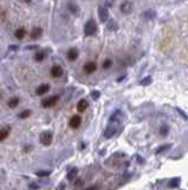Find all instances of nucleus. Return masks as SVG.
<instances>
[{
    "label": "nucleus",
    "mask_w": 188,
    "mask_h": 190,
    "mask_svg": "<svg viewBox=\"0 0 188 190\" xmlns=\"http://www.w3.org/2000/svg\"><path fill=\"white\" fill-rule=\"evenodd\" d=\"M84 32L86 36H94L97 32V24L94 19L88 20L85 26H84Z\"/></svg>",
    "instance_id": "1"
},
{
    "label": "nucleus",
    "mask_w": 188,
    "mask_h": 190,
    "mask_svg": "<svg viewBox=\"0 0 188 190\" xmlns=\"http://www.w3.org/2000/svg\"><path fill=\"white\" fill-rule=\"evenodd\" d=\"M52 138H53V135H52V133L50 132V131H44L43 133H40V137H39L40 143H42L44 146L51 145V143H52Z\"/></svg>",
    "instance_id": "2"
},
{
    "label": "nucleus",
    "mask_w": 188,
    "mask_h": 190,
    "mask_svg": "<svg viewBox=\"0 0 188 190\" xmlns=\"http://www.w3.org/2000/svg\"><path fill=\"white\" fill-rule=\"evenodd\" d=\"M110 124H111V122H110ZM116 133H117V126H116L115 124H111L110 126H108V127L104 130L103 135H104V138L110 139V138L114 137Z\"/></svg>",
    "instance_id": "3"
},
{
    "label": "nucleus",
    "mask_w": 188,
    "mask_h": 190,
    "mask_svg": "<svg viewBox=\"0 0 188 190\" xmlns=\"http://www.w3.org/2000/svg\"><path fill=\"white\" fill-rule=\"evenodd\" d=\"M59 100V96L58 95H55V96H50L45 100L42 101V106L45 107V108H50V107H53L56 104H57V101Z\"/></svg>",
    "instance_id": "4"
},
{
    "label": "nucleus",
    "mask_w": 188,
    "mask_h": 190,
    "mask_svg": "<svg viewBox=\"0 0 188 190\" xmlns=\"http://www.w3.org/2000/svg\"><path fill=\"white\" fill-rule=\"evenodd\" d=\"M133 8H134V4L131 1H129V0H125V1H123L121 4V6H120L121 12H122V13H124V15H129L130 12L133 11Z\"/></svg>",
    "instance_id": "5"
},
{
    "label": "nucleus",
    "mask_w": 188,
    "mask_h": 190,
    "mask_svg": "<svg viewBox=\"0 0 188 190\" xmlns=\"http://www.w3.org/2000/svg\"><path fill=\"white\" fill-rule=\"evenodd\" d=\"M98 17L101 23H105L109 19V11L107 7H99L98 8Z\"/></svg>",
    "instance_id": "6"
},
{
    "label": "nucleus",
    "mask_w": 188,
    "mask_h": 190,
    "mask_svg": "<svg viewBox=\"0 0 188 190\" xmlns=\"http://www.w3.org/2000/svg\"><path fill=\"white\" fill-rule=\"evenodd\" d=\"M81 124H82V119H81L79 115H73L70 119V122H69L71 129H78L79 126H81Z\"/></svg>",
    "instance_id": "7"
},
{
    "label": "nucleus",
    "mask_w": 188,
    "mask_h": 190,
    "mask_svg": "<svg viewBox=\"0 0 188 190\" xmlns=\"http://www.w3.org/2000/svg\"><path fill=\"white\" fill-rule=\"evenodd\" d=\"M96 69H97V66H96L95 62H88L84 66V71L86 74H92L96 71Z\"/></svg>",
    "instance_id": "8"
},
{
    "label": "nucleus",
    "mask_w": 188,
    "mask_h": 190,
    "mask_svg": "<svg viewBox=\"0 0 188 190\" xmlns=\"http://www.w3.org/2000/svg\"><path fill=\"white\" fill-rule=\"evenodd\" d=\"M121 117H122V112H121L120 109L115 111L114 113L111 114V117H110V122H111V124H116V122H118L120 119H121Z\"/></svg>",
    "instance_id": "9"
},
{
    "label": "nucleus",
    "mask_w": 188,
    "mask_h": 190,
    "mask_svg": "<svg viewBox=\"0 0 188 190\" xmlns=\"http://www.w3.org/2000/svg\"><path fill=\"white\" fill-rule=\"evenodd\" d=\"M88 107H89V104H88L86 100L82 99V100L78 101V104H77V111L78 112H85Z\"/></svg>",
    "instance_id": "10"
},
{
    "label": "nucleus",
    "mask_w": 188,
    "mask_h": 190,
    "mask_svg": "<svg viewBox=\"0 0 188 190\" xmlns=\"http://www.w3.org/2000/svg\"><path fill=\"white\" fill-rule=\"evenodd\" d=\"M51 75L53 76V77H60V76L63 75V69L62 67L59 66H53L51 68Z\"/></svg>",
    "instance_id": "11"
},
{
    "label": "nucleus",
    "mask_w": 188,
    "mask_h": 190,
    "mask_svg": "<svg viewBox=\"0 0 188 190\" xmlns=\"http://www.w3.org/2000/svg\"><path fill=\"white\" fill-rule=\"evenodd\" d=\"M155 17H156V12L154 10H147L143 13V18L146 20H153L155 19Z\"/></svg>",
    "instance_id": "12"
},
{
    "label": "nucleus",
    "mask_w": 188,
    "mask_h": 190,
    "mask_svg": "<svg viewBox=\"0 0 188 190\" xmlns=\"http://www.w3.org/2000/svg\"><path fill=\"white\" fill-rule=\"evenodd\" d=\"M78 58V50L77 49H70L68 51V59L70 61H76Z\"/></svg>",
    "instance_id": "13"
},
{
    "label": "nucleus",
    "mask_w": 188,
    "mask_h": 190,
    "mask_svg": "<svg viewBox=\"0 0 188 190\" xmlns=\"http://www.w3.org/2000/svg\"><path fill=\"white\" fill-rule=\"evenodd\" d=\"M43 35V30L40 28H34L31 32V38L32 39H38V38H40Z\"/></svg>",
    "instance_id": "14"
},
{
    "label": "nucleus",
    "mask_w": 188,
    "mask_h": 190,
    "mask_svg": "<svg viewBox=\"0 0 188 190\" xmlns=\"http://www.w3.org/2000/svg\"><path fill=\"white\" fill-rule=\"evenodd\" d=\"M50 91V86L49 84H42L37 88V95H44Z\"/></svg>",
    "instance_id": "15"
},
{
    "label": "nucleus",
    "mask_w": 188,
    "mask_h": 190,
    "mask_svg": "<svg viewBox=\"0 0 188 190\" xmlns=\"http://www.w3.org/2000/svg\"><path fill=\"white\" fill-rule=\"evenodd\" d=\"M180 177H174V178H172L168 183V187L172 188V189H175V188H178L180 185Z\"/></svg>",
    "instance_id": "16"
},
{
    "label": "nucleus",
    "mask_w": 188,
    "mask_h": 190,
    "mask_svg": "<svg viewBox=\"0 0 188 190\" xmlns=\"http://www.w3.org/2000/svg\"><path fill=\"white\" fill-rule=\"evenodd\" d=\"M10 130H11L10 127H4V129H1V130H0V142L5 140V139L8 137Z\"/></svg>",
    "instance_id": "17"
},
{
    "label": "nucleus",
    "mask_w": 188,
    "mask_h": 190,
    "mask_svg": "<svg viewBox=\"0 0 188 190\" xmlns=\"http://www.w3.org/2000/svg\"><path fill=\"white\" fill-rule=\"evenodd\" d=\"M107 29H108V30H110V31H116V30L118 29V25H117L116 20L111 19V20L108 23V26H107Z\"/></svg>",
    "instance_id": "18"
},
{
    "label": "nucleus",
    "mask_w": 188,
    "mask_h": 190,
    "mask_svg": "<svg viewBox=\"0 0 188 190\" xmlns=\"http://www.w3.org/2000/svg\"><path fill=\"white\" fill-rule=\"evenodd\" d=\"M68 8H69V11L71 12V13L76 15V16L79 13V7H78L76 4H69V5H68Z\"/></svg>",
    "instance_id": "19"
},
{
    "label": "nucleus",
    "mask_w": 188,
    "mask_h": 190,
    "mask_svg": "<svg viewBox=\"0 0 188 190\" xmlns=\"http://www.w3.org/2000/svg\"><path fill=\"white\" fill-rule=\"evenodd\" d=\"M18 105H19V99H18V97H12V99H10V101H8V107H10V108L14 109Z\"/></svg>",
    "instance_id": "20"
},
{
    "label": "nucleus",
    "mask_w": 188,
    "mask_h": 190,
    "mask_svg": "<svg viewBox=\"0 0 188 190\" xmlns=\"http://www.w3.org/2000/svg\"><path fill=\"white\" fill-rule=\"evenodd\" d=\"M16 37L18 38V39H23V38L25 37V35H26V30H25L24 28H20V29H18L17 31H16Z\"/></svg>",
    "instance_id": "21"
},
{
    "label": "nucleus",
    "mask_w": 188,
    "mask_h": 190,
    "mask_svg": "<svg viewBox=\"0 0 188 190\" xmlns=\"http://www.w3.org/2000/svg\"><path fill=\"white\" fill-rule=\"evenodd\" d=\"M159 133L162 135V137H166L168 133H169V127L167 125H162L161 127H160V130H159Z\"/></svg>",
    "instance_id": "22"
},
{
    "label": "nucleus",
    "mask_w": 188,
    "mask_h": 190,
    "mask_svg": "<svg viewBox=\"0 0 188 190\" xmlns=\"http://www.w3.org/2000/svg\"><path fill=\"white\" fill-rule=\"evenodd\" d=\"M45 56H46V55H45L44 51H37L36 55H34V59H36L37 62H42V61H44Z\"/></svg>",
    "instance_id": "23"
},
{
    "label": "nucleus",
    "mask_w": 188,
    "mask_h": 190,
    "mask_svg": "<svg viewBox=\"0 0 188 190\" xmlns=\"http://www.w3.org/2000/svg\"><path fill=\"white\" fill-rule=\"evenodd\" d=\"M36 175L38 177H47L51 175V171L50 170H38V171H36Z\"/></svg>",
    "instance_id": "24"
},
{
    "label": "nucleus",
    "mask_w": 188,
    "mask_h": 190,
    "mask_svg": "<svg viewBox=\"0 0 188 190\" xmlns=\"http://www.w3.org/2000/svg\"><path fill=\"white\" fill-rule=\"evenodd\" d=\"M31 115V111L30 109H26V111H23L21 113H19V119H26Z\"/></svg>",
    "instance_id": "25"
},
{
    "label": "nucleus",
    "mask_w": 188,
    "mask_h": 190,
    "mask_svg": "<svg viewBox=\"0 0 188 190\" xmlns=\"http://www.w3.org/2000/svg\"><path fill=\"white\" fill-rule=\"evenodd\" d=\"M77 172H78V170H77L76 168H73V169L68 173V180H69V181H72V180L75 178V177H76Z\"/></svg>",
    "instance_id": "26"
},
{
    "label": "nucleus",
    "mask_w": 188,
    "mask_h": 190,
    "mask_svg": "<svg viewBox=\"0 0 188 190\" xmlns=\"http://www.w3.org/2000/svg\"><path fill=\"white\" fill-rule=\"evenodd\" d=\"M150 83H152V77H150V76H147V77H144V79L140 82L141 86H148V84H150Z\"/></svg>",
    "instance_id": "27"
},
{
    "label": "nucleus",
    "mask_w": 188,
    "mask_h": 190,
    "mask_svg": "<svg viewBox=\"0 0 188 190\" xmlns=\"http://www.w3.org/2000/svg\"><path fill=\"white\" fill-rule=\"evenodd\" d=\"M111 66H112V61H111V59H105V61L103 62V68H104V69H109Z\"/></svg>",
    "instance_id": "28"
},
{
    "label": "nucleus",
    "mask_w": 188,
    "mask_h": 190,
    "mask_svg": "<svg viewBox=\"0 0 188 190\" xmlns=\"http://www.w3.org/2000/svg\"><path fill=\"white\" fill-rule=\"evenodd\" d=\"M99 96H101V93H99L98 91H94V92H91V97H92L94 100H97Z\"/></svg>",
    "instance_id": "29"
},
{
    "label": "nucleus",
    "mask_w": 188,
    "mask_h": 190,
    "mask_svg": "<svg viewBox=\"0 0 188 190\" xmlns=\"http://www.w3.org/2000/svg\"><path fill=\"white\" fill-rule=\"evenodd\" d=\"M168 147H170V145H169V144L163 145V146H160V147H159V150L156 151V153H160V152H163V151H166Z\"/></svg>",
    "instance_id": "30"
},
{
    "label": "nucleus",
    "mask_w": 188,
    "mask_h": 190,
    "mask_svg": "<svg viewBox=\"0 0 188 190\" xmlns=\"http://www.w3.org/2000/svg\"><path fill=\"white\" fill-rule=\"evenodd\" d=\"M104 4L107 7H111V6H114L115 0H104Z\"/></svg>",
    "instance_id": "31"
},
{
    "label": "nucleus",
    "mask_w": 188,
    "mask_h": 190,
    "mask_svg": "<svg viewBox=\"0 0 188 190\" xmlns=\"http://www.w3.org/2000/svg\"><path fill=\"white\" fill-rule=\"evenodd\" d=\"M38 189H39V187H38L37 183H31L29 185V190H38Z\"/></svg>",
    "instance_id": "32"
},
{
    "label": "nucleus",
    "mask_w": 188,
    "mask_h": 190,
    "mask_svg": "<svg viewBox=\"0 0 188 190\" xmlns=\"http://www.w3.org/2000/svg\"><path fill=\"white\" fill-rule=\"evenodd\" d=\"M38 48H39V45L34 44V45H29V46H26V48H25V50H33V49H38Z\"/></svg>",
    "instance_id": "33"
},
{
    "label": "nucleus",
    "mask_w": 188,
    "mask_h": 190,
    "mask_svg": "<svg viewBox=\"0 0 188 190\" xmlns=\"http://www.w3.org/2000/svg\"><path fill=\"white\" fill-rule=\"evenodd\" d=\"M57 190H65V184L64 183H59V185L57 187Z\"/></svg>",
    "instance_id": "34"
},
{
    "label": "nucleus",
    "mask_w": 188,
    "mask_h": 190,
    "mask_svg": "<svg viewBox=\"0 0 188 190\" xmlns=\"http://www.w3.org/2000/svg\"><path fill=\"white\" fill-rule=\"evenodd\" d=\"M18 45H10V50H17Z\"/></svg>",
    "instance_id": "35"
},
{
    "label": "nucleus",
    "mask_w": 188,
    "mask_h": 190,
    "mask_svg": "<svg viewBox=\"0 0 188 190\" xmlns=\"http://www.w3.org/2000/svg\"><path fill=\"white\" fill-rule=\"evenodd\" d=\"M178 112H179L180 114H182V115H183V118H185V119H187V115H186V114H185V113H183V112H182L181 109H178Z\"/></svg>",
    "instance_id": "36"
},
{
    "label": "nucleus",
    "mask_w": 188,
    "mask_h": 190,
    "mask_svg": "<svg viewBox=\"0 0 188 190\" xmlns=\"http://www.w3.org/2000/svg\"><path fill=\"white\" fill-rule=\"evenodd\" d=\"M81 184H83V181H82V180H78V181L76 182V187H78V185H81Z\"/></svg>",
    "instance_id": "37"
},
{
    "label": "nucleus",
    "mask_w": 188,
    "mask_h": 190,
    "mask_svg": "<svg viewBox=\"0 0 188 190\" xmlns=\"http://www.w3.org/2000/svg\"><path fill=\"white\" fill-rule=\"evenodd\" d=\"M83 147H85V144H81V150H83Z\"/></svg>",
    "instance_id": "38"
},
{
    "label": "nucleus",
    "mask_w": 188,
    "mask_h": 190,
    "mask_svg": "<svg viewBox=\"0 0 188 190\" xmlns=\"http://www.w3.org/2000/svg\"><path fill=\"white\" fill-rule=\"evenodd\" d=\"M24 1H25V3H27V4H29V3H31V0H24Z\"/></svg>",
    "instance_id": "39"
}]
</instances>
